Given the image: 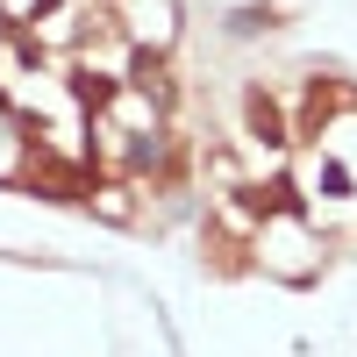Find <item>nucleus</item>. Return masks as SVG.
<instances>
[{"mask_svg": "<svg viewBox=\"0 0 357 357\" xmlns=\"http://www.w3.org/2000/svg\"><path fill=\"white\" fill-rule=\"evenodd\" d=\"M321 186H329V193L343 200V193H350V172H343V165H321Z\"/></svg>", "mask_w": 357, "mask_h": 357, "instance_id": "nucleus-2", "label": "nucleus"}, {"mask_svg": "<svg viewBox=\"0 0 357 357\" xmlns=\"http://www.w3.org/2000/svg\"><path fill=\"white\" fill-rule=\"evenodd\" d=\"M250 129H257L264 143H286V122H279V107L264 100V93H250Z\"/></svg>", "mask_w": 357, "mask_h": 357, "instance_id": "nucleus-1", "label": "nucleus"}]
</instances>
